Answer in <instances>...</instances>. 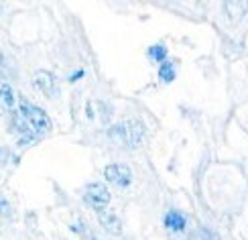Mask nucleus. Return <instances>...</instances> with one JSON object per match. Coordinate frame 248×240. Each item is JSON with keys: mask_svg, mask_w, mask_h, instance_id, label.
Returning a JSON list of instances; mask_svg holds the SVG:
<instances>
[{"mask_svg": "<svg viewBox=\"0 0 248 240\" xmlns=\"http://www.w3.org/2000/svg\"><path fill=\"white\" fill-rule=\"evenodd\" d=\"M0 100L4 102L6 108H13L15 106V92L10 90L8 83H0Z\"/></svg>", "mask_w": 248, "mask_h": 240, "instance_id": "1a4fd4ad", "label": "nucleus"}, {"mask_svg": "<svg viewBox=\"0 0 248 240\" xmlns=\"http://www.w3.org/2000/svg\"><path fill=\"white\" fill-rule=\"evenodd\" d=\"M110 192L104 183H90L86 187V200L88 204H92V208H96L98 210H106V206L110 204Z\"/></svg>", "mask_w": 248, "mask_h": 240, "instance_id": "7ed1b4c3", "label": "nucleus"}, {"mask_svg": "<svg viewBox=\"0 0 248 240\" xmlns=\"http://www.w3.org/2000/svg\"><path fill=\"white\" fill-rule=\"evenodd\" d=\"M10 214V204L6 200H0V218H4Z\"/></svg>", "mask_w": 248, "mask_h": 240, "instance_id": "f8f14e48", "label": "nucleus"}, {"mask_svg": "<svg viewBox=\"0 0 248 240\" xmlns=\"http://www.w3.org/2000/svg\"><path fill=\"white\" fill-rule=\"evenodd\" d=\"M149 57L155 59V61H163L165 57H167V49H165L163 45H153L149 49Z\"/></svg>", "mask_w": 248, "mask_h": 240, "instance_id": "9b49d317", "label": "nucleus"}, {"mask_svg": "<svg viewBox=\"0 0 248 240\" xmlns=\"http://www.w3.org/2000/svg\"><path fill=\"white\" fill-rule=\"evenodd\" d=\"M159 78L163 80V81H173L175 80V67H173V64H169V61H165V64L159 67Z\"/></svg>", "mask_w": 248, "mask_h": 240, "instance_id": "9d476101", "label": "nucleus"}, {"mask_svg": "<svg viewBox=\"0 0 248 240\" xmlns=\"http://www.w3.org/2000/svg\"><path fill=\"white\" fill-rule=\"evenodd\" d=\"M2 65H4V55H2V51H0V69H2Z\"/></svg>", "mask_w": 248, "mask_h": 240, "instance_id": "4468645a", "label": "nucleus"}, {"mask_svg": "<svg viewBox=\"0 0 248 240\" xmlns=\"http://www.w3.org/2000/svg\"><path fill=\"white\" fill-rule=\"evenodd\" d=\"M33 83H35V88L39 92H43L45 96H49V98H55L59 94L57 80H55V76L51 74V71H45V69L37 71V74L33 76Z\"/></svg>", "mask_w": 248, "mask_h": 240, "instance_id": "39448f33", "label": "nucleus"}, {"mask_svg": "<svg viewBox=\"0 0 248 240\" xmlns=\"http://www.w3.org/2000/svg\"><path fill=\"white\" fill-rule=\"evenodd\" d=\"M104 177L110 183H114L118 187H128L132 181V171H130L128 165L114 163V165H108L104 169Z\"/></svg>", "mask_w": 248, "mask_h": 240, "instance_id": "20e7f679", "label": "nucleus"}, {"mask_svg": "<svg viewBox=\"0 0 248 240\" xmlns=\"http://www.w3.org/2000/svg\"><path fill=\"white\" fill-rule=\"evenodd\" d=\"M20 116L29 124V128H33L37 134H45L51 130V118L47 116V112H43L41 108L33 106L29 102H20Z\"/></svg>", "mask_w": 248, "mask_h": 240, "instance_id": "f03ea898", "label": "nucleus"}, {"mask_svg": "<svg viewBox=\"0 0 248 240\" xmlns=\"http://www.w3.org/2000/svg\"><path fill=\"white\" fill-rule=\"evenodd\" d=\"M84 240H98V236H94V234H90V232H86V234H84Z\"/></svg>", "mask_w": 248, "mask_h": 240, "instance_id": "ddd939ff", "label": "nucleus"}, {"mask_svg": "<svg viewBox=\"0 0 248 240\" xmlns=\"http://www.w3.org/2000/svg\"><path fill=\"white\" fill-rule=\"evenodd\" d=\"M165 226H167L169 230H173V232H179V230L185 228V216L181 212L171 210L167 216H165Z\"/></svg>", "mask_w": 248, "mask_h": 240, "instance_id": "6e6552de", "label": "nucleus"}, {"mask_svg": "<svg viewBox=\"0 0 248 240\" xmlns=\"http://www.w3.org/2000/svg\"><path fill=\"white\" fill-rule=\"evenodd\" d=\"M98 222L102 224V228H104L108 234L118 236L122 232V220L110 210H98Z\"/></svg>", "mask_w": 248, "mask_h": 240, "instance_id": "423d86ee", "label": "nucleus"}, {"mask_svg": "<svg viewBox=\"0 0 248 240\" xmlns=\"http://www.w3.org/2000/svg\"><path fill=\"white\" fill-rule=\"evenodd\" d=\"M224 10L228 13L232 23H238V20L246 15L248 10V2H224Z\"/></svg>", "mask_w": 248, "mask_h": 240, "instance_id": "0eeeda50", "label": "nucleus"}, {"mask_svg": "<svg viewBox=\"0 0 248 240\" xmlns=\"http://www.w3.org/2000/svg\"><path fill=\"white\" fill-rule=\"evenodd\" d=\"M108 137L120 147H139L144 139V124L140 120H126L122 124H114L108 130Z\"/></svg>", "mask_w": 248, "mask_h": 240, "instance_id": "f257e3e1", "label": "nucleus"}]
</instances>
